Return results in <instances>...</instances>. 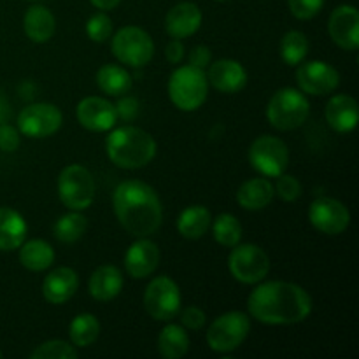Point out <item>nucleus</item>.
Listing matches in <instances>:
<instances>
[{"label":"nucleus","mask_w":359,"mask_h":359,"mask_svg":"<svg viewBox=\"0 0 359 359\" xmlns=\"http://www.w3.org/2000/svg\"><path fill=\"white\" fill-rule=\"evenodd\" d=\"M251 318L265 325H297L312 312V298L304 287L284 280L259 284L249 294Z\"/></svg>","instance_id":"f257e3e1"},{"label":"nucleus","mask_w":359,"mask_h":359,"mask_svg":"<svg viewBox=\"0 0 359 359\" xmlns=\"http://www.w3.org/2000/svg\"><path fill=\"white\" fill-rule=\"evenodd\" d=\"M119 224L133 237H149L156 233L163 219L160 196L142 181H125L116 188L112 196Z\"/></svg>","instance_id":"f03ea898"},{"label":"nucleus","mask_w":359,"mask_h":359,"mask_svg":"<svg viewBox=\"0 0 359 359\" xmlns=\"http://www.w3.org/2000/svg\"><path fill=\"white\" fill-rule=\"evenodd\" d=\"M105 151L116 167L135 170L153 161L156 156V142L146 130L128 125L109 133Z\"/></svg>","instance_id":"7ed1b4c3"},{"label":"nucleus","mask_w":359,"mask_h":359,"mask_svg":"<svg viewBox=\"0 0 359 359\" xmlns=\"http://www.w3.org/2000/svg\"><path fill=\"white\" fill-rule=\"evenodd\" d=\"M209 81L202 69L182 65L172 72L168 79V97L172 104L186 112L196 111L207 100Z\"/></svg>","instance_id":"20e7f679"},{"label":"nucleus","mask_w":359,"mask_h":359,"mask_svg":"<svg viewBox=\"0 0 359 359\" xmlns=\"http://www.w3.org/2000/svg\"><path fill=\"white\" fill-rule=\"evenodd\" d=\"M311 105L305 95L294 88H283L270 98L266 105V118L270 125L277 130L300 128L309 118Z\"/></svg>","instance_id":"39448f33"},{"label":"nucleus","mask_w":359,"mask_h":359,"mask_svg":"<svg viewBox=\"0 0 359 359\" xmlns=\"http://www.w3.org/2000/svg\"><path fill=\"white\" fill-rule=\"evenodd\" d=\"M58 195L70 210H84L93 203L95 181L83 165H69L60 172Z\"/></svg>","instance_id":"423d86ee"},{"label":"nucleus","mask_w":359,"mask_h":359,"mask_svg":"<svg viewBox=\"0 0 359 359\" xmlns=\"http://www.w3.org/2000/svg\"><path fill=\"white\" fill-rule=\"evenodd\" d=\"M251 321L244 312H226L219 316L207 330V344L214 353H231L248 339Z\"/></svg>","instance_id":"0eeeda50"},{"label":"nucleus","mask_w":359,"mask_h":359,"mask_svg":"<svg viewBox=\"0 0 359 359\" xmlns=\"http://www.w3.org/2000/svg\"><path fill=\"white\" fill-rule=\"evenodd\" d=\"M228 269L238 283L258 284L269 276L270 259L259 245L238 242L228 256Z\"/></svg>","instance_id":"6e6552de"},{"label":"nucleus","mask_w":359,"mask_h":359,"mask_svg":"<svg viewBox=\"0 0 359 359\" xmlns=\"http://www.w3.org/2000/svg\"><path fill=\"white\" fill-rule=\"evenodd\" d=\"M249 161L265 177H279L290 165V151L279 137L262 135L249 147Z\"/></svg>","instance_id":"1a4fd4ad"},{"label":"nucleus","mask_w":359,"mask_h":359,"mask_svg":"<svg viewBox=\"0 0 359 359\" xmlns=\"http://www.w3.org/2000/svg\"><path fill=\"white\" fill-rule=\"evenodd\" d=\"M112 53L125 65L144 67L153 58L154 42L142 28L125 27L112 37Z\"/></svg>","instance_id":"9d476101"},{"label":"nucleus","mask_w":359,"mask_h":359,"mask_svg":"<svg viewBox=\"0 0 359 359\" xmlns=\"http://www.w3.org/2000/svg\"><path fill=\"white\" fill-rule=\"evenodd\" d=\"M144 309L156 321H170L181 311V290L170 277H156L146 287Z\"/></svg>","instance_id":"9b49d317"},{"label":"nucleus","mask_w":359,"mask_h":359,"mask_svg":"<svg viewBox=\"0 0 359 359\" xmlns=\"http://www.w3.org/2000/svg\"><path fill=\"white\" fill-rule=\"evenodd\" d=\"M63 116L53 104H32L18 116V130L30 139H46L62 128Z\"/></svg>","instance_id":"f8f14e48"},{"label":"nucleus","mask_w":359,"mask_h":359,"mask_svg":"<svg viewBox=\"0 0 359 359\" xmlns=\"http://www.w3.org/2000/svg\"><path fill=\"white\" fill-rule=\"evenodd\" d=\"M309 219L312 226L325 235H340L351 223L349 209L342 202L330 196L314 200L309 209Z\"/></svg>","instance_id":"ddd939ff"},{"label":"nucleus","mask_w":359,"mask_h":359,"mask_svg":"<svg viewBox=\"0 0 359 359\" xmlns=\"http://www.w3.org/2000/svg\"><path fill=\"white\" fill-rule=\"evenodd\" d=\"M297 83L304 93L325 97L339 88L340 74L330 63L314 60V62H307L298 67Z\"/></svg>","instance_id":"4468645a"},{"label":"nucleus","mask_w":359,"mask_h":359,"mask_svg":"<svg viewBox=\"0 0 359 359\" xmlns=\"http://www.w3.org/2000/svg\"><path fill=\"white\" fill-rule=\"evenodd\" d=\"M328 34L339 48L356 51L359 46V13L354 6H339L328 21Z\"/></svg>","instance_id":"2eb2a0df"},{"label":"nucleus","mask_w":359,"mask_h":359,"mask_svg":"<svg viewBox=\"0 0 359 359\" xmlns=\"http://www.w3.org/2000/svg\"><path fill=\"white\" fill-rule=\"evenodd\" d=\"M77 121L90 132H107L118 121L116 107L100 97H88L77 104Z\"/></svg>","instance_id":"dca6fc26"},{"label":"nucleus","mask_w":359,"mask_h":359,"mask_svg":"<svg viewBox=\"0 0 359 359\" xmlns=\"http://www.w3.org/2000/svg\"><path fill=\"white\" fill-rule=\"evenodd\" d=\"M160 263V249L147 237H140L133 242L125 255V269L133 279H146Z\"/></svg>","instance_id":"f3484780"},{"label":"nucleus","mask_w":359,"mask_h":359,"mask_svg":"<svg viewBox=\"0 0 359 359\" xmlns=\"http://www.w3.org/2000/svg\"><path fill=\"white\" fill-rule=\"evenodd\" d=\"M79 287V277L69 266L51 270L42 283V294L53 305H62L76 294Z\"/></svg>","instance_id":"a211bd4d"},{"label":"nucleus","mask_w":359,"mask_h":359,"mask_svg":"<svg viewBox=\"0 0 359 359\" xmlns=\"http://www.w3.org/2000/svg\"><path fill=\"white\" fill-rule=\"evenodd\" d=\"M202 25V11L193 2L175 4L165 18V28L172 39H186Z\"/></svg>","instance_id":"6ab92c4d"},{"label":"nucleus","mask_w":359,"mask_h":359,"mask_svg":"<svg viewBox=\"0 0 359 359\" xmlns=\"http://www.w3.org/2000/svg\"><path fill=\"white\" fill-rule=\"evenodd\" d=\"M207 81L221 93H237L248 83V74L235 60H217L209 65Z\"/></svg>","instance_id":"aec40b11"},{"label":"nucleus","mask_w":359,"mask_h":359,"mask_svg":"<svg viewBox=\"0 0 359 359\" xmlns=\"http://www.w3.org/2000/svg\"><path fill=\"white\" fill-rule=\"evenodd\" d=\"M326 121L335 132L349 133L358 125V104L351 95H337L326 105Z\"/></svg>","instance_id":"412c9836"},{"label":"nucleus","mask_w":359,"mask_h":359,"mask_svg":"<svg viewBox=\"0 0 359 359\" xmlns=\"http://www.w3.org/2000/svg\"><path fill=\"white\" fill-rule=\"evenodd\" d=\"M123 290V276L118 266L104 265L98 266L90 277L88 291L98 302H109L118 297Z\"/></svg>","instance_id":"4be33fe9"},{"label":"nucleus","mask_w":359,"mask_h":359,"mask_svg":"<svg viewBox=\"0 0 359 359\" xmlns=\"http://www.w3.org/2000/svg\"><path fill=\"white\" fill-rule=\"evenodd\" d=\"M23 28L27 37L32 42H48L49 39L55 35L56 21L53 16L51 11L44 6H32L28 7V11L25 13L23 18Z\"/></svg>","instance_id":"5701e85b"},{"label":"nucleus","mask_w":359,"mask_h":359,"mask_svg":"<svg viewBox=\"0 0 359 359\" xmlns=\"http://www.w3.org/2000/svg\"><path fill=\"white\" fill-rule=\"evenodd\" d=\"M276 189L273 184L265 177L249 179L238 188L237 202L238 205L248 210H262L272 202Z\"/></svg>","instance_id":"b1692460"},{"label":"nucleus","mask_w":359,"mask_h":359,"mask_svg":"<svg viewBox=\"0 0 359 359\" xmlns=\"http://www.w3.org/2000/svg\"><path fill=\"white\" fill-rule=\"evenodd\" d=\"M27 237V223L18 210L0 207V251H14Z\"/></svg>","instance_id":"393cba45"},{"label":"nucleus","mask_w":359,"mask_h":359,"mask_svg":"<svg viewBox=\"0 0 359 359\" xmlns=\"http://www.w3.org/2000/svg\"><path fill=\"white\" fill-rule=\"evenodd\" d=\"M18 249H20V263L27 270H32V272L48 270L55 262L53 248L46 241H41V238L25 242Z\"/></svg>","instance_id":"a878e982"},{"label":"nucleus","mask_w":359,"mask_h":359,"mask_svg":"<svg viewBox=\"0 0 359 359\" xmlns=\"http://www.w3.org/2000/svg\"><path fill=\"white\" fill-rule=\"evenodd\" d=\"M210 212L202 205H191L181 212L177 219L179 233L189 241L203 237L210 226Z\"/></svg>","instance_id":"bb28decb"},{"label":"nucleus","mask_w":359,"mask_h":359,"mask_svg":"<svg viewBox=\"0 0 359 359\" xmlns=\"http://www.w3.org/2000/svg\"><path fill=\"white\" fill-rule=\"evenodd\" d=\"M97 84L104 93L111 97H123L132 88V76L123 67L107 63L98 69Z\"/></svg>","instance_id":"cd10ccee"},{"label":"nucleus","mask_w":359,"mask_h":359,"mask_svg":"<svg viewBox=\"0 0 359 359\" xmlns=\"http://www.w3.org/2000/svg\"><path fill=\"white\" fill-rule=\"evenodd\" d=\"M189 349V337L182 326L168 325L158 335V353L167 359L186 356Z\"/></svg>","instance_id":"c85d7f7f"},{"label":"nucleus","mask_w":359,"mask_h":359,"mask_svg":"<svg viewBox=\"0 0 359 359\" xmlns=\"http://www.w3.org/2000/svg\"><path fill=\"white\" fill-rule=\"evenodd\" d=\"M69 335L72 346L77 349L90 347L100 335V323L93 314H79L70 323Z\"/></svg>","instance_id":"c756f323"},{"label":"nucleus","mask_w":359,"mask_h":359,"mask_svg":"<svg viewBox=\"0 0 359 359\" xmlns=\"http://www.w3.org/2000/svg\"><path fill=\"white\" fill-rule=\"evenodd\" d=\"M88 228V221L79 210H72L70 214L60 217L55 223V237L63 244H74L84 235Z\"/></svg>","instance_id":"7c9ffc66"},{"label":"nucleus","mask_w":359,"mask_h":359,"mask_svg":"<svg viewBox=\"0 0 359 359\" xmlns=\"http://www.w3.org/2000/svg\"><path fill=\"white\" fill-rule=\"evenodd\" d=\"M214 241L224 248H233L242 238V224L233 214H219L212 224Z\"/></svg>","instance_id":"2f4dec72"},{"label":"nucleus","mask_w":359,"mask_h":359,"mask_svg":"<svg viewBox=\"0 0 359 359\" xmlns=\"http://www.w3.org/2000/svg\"><path fill=\"white\" fill-rule=\"evenodd\" d=\"M309 53V41L305 34L290 30L280 41V56L287 65H300Z\"/></svg>","instance_id":"473e14b6"},{"label":"nucleus","mask_w":359,"mask_h":359,"mask_svg":"<svg viewBox=\"0 0 359 359\" xmlns=\"http://www.w3.org/2000/svg\"><path fill=\"white\" fill-rule=\"evenodd\" d=\"M77 358V347L72 344L63 342V340H49V342L41 344L30 359H74Z\"/></svg>","instance_id":"72a5a7b5"},{"label":"nucleus","mask_w":359,"mask_h":359,"mask_svg":"<svg viewBox=\"0 0 359 359\" xmlns=\"http://www.w3.org/2000/svg\"><path fill=\"white\" fill-rule=\"evenodd\" d=\"M86 34L93 42H105L112 35V21L107 14L98 13L88 20Z\"/></svg>","instance_id":"f704fd0d"},{"label":"nucleus","mask_w":359,"mask_h":359,"mask_svg":"<svg viewBox=\"0 0 359 359\" xmlns=\"http://www.w3.org/2000/svg\"><path fill=\"white\" fill-rule=\"evenodd\" d=\"M273 189H276V193L284 200V202H294V200L302 195L300 181H298L294 175L286 174V172L277 177L276 188Z\"/></svg>","instance_id":"c9c22d12"},{"label":"nucleus","mask_w":359,"mask_h":359,"mask_svg":"<svg viewBox=\"0 0 359 359\" xmlns=\"http://www.w3.org/2000/svg\"><path fill=\"white\" fill-rule=\"evenodd\" d=\"M325 0H287L291 14L298 20H312L321 13Z\"/></svg>","instance_id":"e433bc0d"},{"label":"nucleus","mask_w":359,"mask_h":359,"mask_svg":"<svg viewBox=\"0 0 359 359\" xmlns=\"http://www.w3.org/2000/svg\"><path fill=\"white\" fill-rule=\"evenodd\" d=\"M205 312L202 311V309L195 307V305H189V307H186L184 311L181 312V323L184 328L188 330H193V332H196V330H202L203 325H205Z\"/></svg>","instance_id":"4c0bfd02"},{"label":"nucleus","mask_w":359,"mask_h":359,"mask_svg":"<svg viewBox=\"0 0 359 359\" xmlns=\"http://www.w3.org/2000/svg\"><path fill=\"white\" fill-rule=\"evenodd\" d=\"M20 132L14 126L2 123L0 125V149L6 153H13L20 147Z\"/></svg>","instance_id":"58836bf2"},{"label":"nucleus","mask_w":359,"mask_h":359,"mask_svg":"<svg viewBox=\"0 0 359 359\" xmlns=\"http://www.w3.org/2000/svg\"><path fill=\"white\" fill-rule=\"evenodd\" d=\"M210 49L207 46H196L189 53V65L196 67V69H205L210 65Z\"/></svg>","instance_id":"ea45409f"},{"label":"nucleus","mask_w":359,"mask_h":359,"mask_svg":"<svg viewBox=\"0 0 359 359\" xmlns=\"http://www.w3.org/2000/svg\"><path fill=\"white\" fill-rule=\"evenodd\" d=\"M137 105L139 104H137L135 98H130V97H125V95H123L121 100L118 102V105H114L116 112H118V118L126 119V121L133 119L137 114Z\"/></svg>","instance_id":"a19ab883"},{"label":"nucleus","mask_w":359,"mask_h":359,"mask_svg":"<svg viewBox=\"0 0 359 359\" xmlns=\"http://www.w3.org/2000/svg\"><path fill=\"white\" fill-rule=\"evenodd\" d=\"M165 55H167L168 62L174 63V65L175 63H181V60L184 58V46H182L181 39H172V41L168 42Z\"/></svg>","instance_id":"79ce46f5"},{"label":"nucleus","mask_w":359,"mask_h":359,"mask_svg":"<svg viewBox=\"0 0 359 359\" xmlns=\"http://www.w3.org/2000/svg\"><path fill=\"white\" fill-rule=\"evenodd\" d=\"M90 2L100 11H111L114 9V7H118L121 0H90Z\"/></svg>","instance_id":"37998d69"},{"label":"nucleus","mask_w":359,"mask_h":359,"mask_svg":"<svg viewBox=\"0 0 359 359\" xmlns=\"http://www.w3.org/2000/svg\"><path fill=\"white\" fill-rule=\"evenodd\" d=\"M9 114H11L9 104H7L6 97H4L2 91H0V125L7 121V118H9Z\"/></svg>","instance_id":"c03bdc74"},{"label":"nucleus","mask_w":359,"mask_h":359,"mask_svg":"<svg viewBox=\"0 0 359 359\" xmlns=\"http://www.w3.org/2000/svg\"><path fill=\"white\" fill-rule=\"evenodd\" d=\"M217 2H226V0H217Z\"/></svg>","instance_id":"a18cd8bd"},{"label":"nucleus","mask_w":359,"mask_h":359,"mask_svg":"<svg viewBox=\"0 0 359 359\" xmlns=\"http://www.w3.org/2000/svg\"><path fill=\"white\" fill-rule=\"evenodd\" d=\"M0 358H2V351H0Z\"/></svg>","instance_id":"49530a36"},{"label":"nucleus","mask_w":359,"mask_h":359,"mask_svg":"<svg viewBox=\"0 0 359 359\" xmlns=\"http://www.w3.org/2000/svg\"><path fill=\"white\" fill-rule=\"evenodd\" d=\"M30 2H34V0H30Z\"/></svg>","instance_id":"de8ad7c7"}]
</instances>
